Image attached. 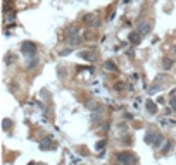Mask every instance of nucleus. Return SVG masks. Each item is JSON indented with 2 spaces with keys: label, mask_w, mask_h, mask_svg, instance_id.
Instances as JSON below:
<instances>
[{
  "label": "nucleus",
  "mask_w": 176,
  "mask_h": 165,
  "mask_svg": "<svg viewBox=\"0 0 176 165\" xmlns=\"http://www.w3.org/2000/svg\"><path fill=\"white\" fill-rule=\"evenodd\" d=\"M42 165H45V163H42Z\"/></svg>",
  "instance_id": "0eeeda50"
},
{
  "label": "nucleus",
  "mask_w": 176,
  "mask_h": 165,
  "mask_svg": "<svg viewBox=\"0 0 176 165\" xmlns=\"http://www.w3.org/2000/svg\"><path fill=\"white\" fill-rule=\"evenodd\" d=\"M118 160L123 162L124 165H135L137 156H135L133 153H129V151H123V153H119V155H118Z\"/></svg>",
  "instance_id": "f257e3e1"
},
{
  "label": "nucleus",
  "mask_w": 176,
  "mask_h": 165,
  "mask_svg": "<svg viewBox=\"0 0 176 165\" xmlns=\"http://www.w3.org/2000/svg\"><path fill=\"white\" fill-rule=\"evenodd\" d=\"M40 148L42 150H48V148H55V143L52 141V138H45L42 143H40Z\"/></svg>",
  "instance_id": "7ed1b4c3"
},
{
  "label": "nucleus",
  "mask_w": 176,
  "mask_h": 165,
  "mask_svg": "<svg viewBox=\"0 0 176 165\" xmlns=\"http://www.w3.org/2000/svg\"><path fill=\"white\" fill-rule=\"evenodd\" d=\"M171 105H173V107H174V109H176V96H174V98L171 100Z\"/></svg>",
  "instance_id": "39448f33"
},
{
  "label": "nucleus",
  "mask_w": 176,
  "mask_h": 165,
  "mask_svg": "<svg viewBox=\"0 0 176 165\" xmlns=\"http://www.w3.org/2000/svg\"><path fill=\"white\" fill-rule=\"evenodd\" d=\"M147 143H152L154 146H157L162 143V136L157 132H147Z\"/></svg>",
  "instance_id": "f03ea898"
},
{
  "label": "nucleus",
  "mask_w": 176,
  "mask_h": 165,
  "mask_svg": "<svg viewBox=\"0 0 176 165\" xmlns=\"http://www.w3.org/2000/svg\"><path fill=\"white\" fill-rule=\"evenodd\" d=\"M147 109H148V112H150V113H155L157 112V107L154 103H150V102L147 103Z\"/></svg>",
  "instance_id": "20e7f679"
},
{
  "label": "nucleus",
  "mask_w": 176,
  "mask_h": 165,
  "mask_svg": "<svg viewBox=\"0 0 176 165\" xmlns=\"http://www.w3.org/2000/svg\"><path fill=\"white\" fill-rule=\"evenodd\" d=\"M29 165H36V163H29Z\"/></svg>",
  "instance_id": "423d86ee"
}]
</instances>
